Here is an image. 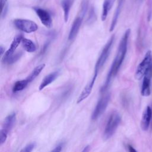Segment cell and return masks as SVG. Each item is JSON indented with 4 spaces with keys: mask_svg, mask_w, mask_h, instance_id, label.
Returning a JSON list of instances; mask_svg holds the SVG:
<instances>
[{
    "mask_svg": "<svg viewBox=\"0 0 152 152\" xmlns=\"http://www.w3.org/2000/svg\"><path fill=\"white\" fill-rule=\"evenodd\" d=\"M130 33L131 30L129 28L127 29L121 39L118 49L116 52V55L112 62L111 67L109 71L105 83L101 88V92H104L108 88L110 83L111 80L117 74L121 65L122 64V62L125 59L127 51L128 42L130 35Z\"/></svg>",
    "mask_w": 152,
    "mask_h": 152,
    "instance_id": "obj_1",
    "label": "cell"
},
{
    "mask_svg": "<svg viewBox=\"0 0 152 152\" xmlns=\"http://www.w3.org/2000/svg\"><path fill=\"white\" fill-rule=\"evenodd\" d=\"M121 121V117L119 113L115 111L109 116L103 132V138L107 140L110 138L116 131Z\"/></svg>",
    "mask_w": 152,
    "mask_h": 152,
    "instance_id": "obj_2",
    "label": "cell"
},
{
    "mask_svg": "<svg viewBox=\"0 0 152 152\" xmlns=\"http://www.w3.org/2000/svg\"><path fill=\"white\" fill-rule=\"evenodd\" d=\"M115 40V35H112L103 48L94 66V72H99V69L104 65L110 53L112 45Z\"/></svg>",
    "mask_w": 152,
    "mask_h": 152,
    "instance_id": "obj_3",
    "label": "cell"
},
{
    "mask_svg": "<svg viewBox=\"0 0 152 152\" xmlns=\"http://www.w3.org/2000/svg\"><path fill=\"white\" fill-rule=\"evenodd\" d=\"M152 63V54L151 51L148 50L145 53L143 59L138 65L135 73V78L139 80H141L144 75L145 73L150 67Z\"/></svg>",
    "mask_w": 152,
    "mask_h": 152,
    "instance_id": "obj_4",
    "label": "cell"
},
{
    "mask_svg": "<svg viewBox=\"0 0 152 152\" xmlns=\"http://www.w3.org/2000/svg\"><path fill=\"white\" fill-rule=\"evenodd\" d=\"M14 24L18 30L27 33L34 32L38 29V26L35 22L27 19H15Z\"/></svg>",
    "mask_w": 152,
    "mask_h": 152,
    "instance_id": "obj_5",
    "label": "cell"
},
{
    "mask_svg": "<svg viewBox=\"0 0 152 152\" xmlns=\"http://www.w3.org/2000/svg\"><path fill=\"white\" fill-rule=\"evenodd\" d=\"M110 99V94H107L99 100L91 115L92 120L97 119L103 113L108 106Z\"/></svg>",
    "mask_w": 152,
    "mask_h": 152,
    "instance_id": "obj_6",
    "label": "cell"
},
{
    "mask_svg": "<svg viewBox=\"0 0 152 152\" xmlns=\"http://www.w3.org/2000/svg\"><path fill=\"white\" fill-rule=\"evenodd\" d=\"M33 10L39 18L41 23L47 28L52 26V19L49 12L45 9L40 7H34Z\"/></svg>",
    "mask_w": 152,
    "mask_h": 152,
    "instance_id": "obj_7",
    "label": "cell"
},
{
    "mask_svg": "<svg viewBox=\"0 0 152 152\" xmlns=\"http://www.w3.org/2000/svg\"><path fill=\"white\" fill-rule=\"evenodd\" d=\"M97 75H98V72H94V74H93V75L91 79L87 83V84L84 87L83 91L80 93L79 97H78L77 100V104L81 103V102H83L84 100L86 99L90 96V94L91 93V91L93 88L95 81L96 80V78L97 77Z\"/></svg>",
    "mask_w": 152,
    "mask_h": 152,
    "instance_id": "obj_8",
    "label": "cell"
},
{
    "mask_svg": "<svg viewBox=\"0 0 152 152\" xmlns=\"http://www.w3.org/2000/svg\"><path fill=\"white\" fill-rule=\"evenodd\" d=\"M152 75V63L143 77L141 93L142 96H148L150 94V82Z\"/></svg>",
    "mask_w": 152,
    "mask_h": 152,
    "instance_id": "obj_9",
    "label": "cell"
},
{
    "mask_svg": "<svg viewBox=\"0 0 152 152\" xmlns=\"http://www.w3.org/2000/svg\"><path fill=\"white\" fill-rule=\"evenodd\" d=\"M151 120H152V109L149 106H147L143 112L142 118H141V128L142 130L147 131L148 129Z\"/></svg>",
    "mask_w": 152,
    "mask_h": 152,
    "instance_id": "obj_10",
    "label": "cell"
},
{
    "mask_svg": "<svg viewBox=\"0 0 152 152\" xmlns=\"http://www.w3.org/2000/svg\"><path fill=\"white\" fill-rule=\"evenodd\" d=\"M83 20V17L80 15L75 18V20H74L69 33V35H68V39L69 40H73L77 36L78 33V31L80 28V27L81 26Z\"/></svg>",
    "mask_w": 152,
    "mask_h": 152,
    "instance_id": "obj_11",
    "label": "cell"
},
{
    "mask_svg": "<svg viewBox=\"0 0 152 152\" xmlns=\"http://www.w3.org/2000/svg\"><path fill=\"white\" fill-rule=\"evenodd\" d=\"M23 38V37L21 34L17 35L14 38V39L10 45V48L4 53V56L3 58V61H5L7 58H8L10 56H11L12 55H13L14 53L17 48L18 47L19 44L20 43H21V40H22Z\"/></svg>",
    "mask_w": 152,
    "mask_h": 152,
    "instance_id": "obj_12",
    "label": "cell"
},
{
    "mask_svg": "<svg viewBox=\"0 0 152 152\" xmlns=\"http://www.w3.org/2000/svg\"><path fill=\"white\" fill-rule=\"evenodd\" d=\"M59 71H53L48 75H46L44 78L42 80L39 87V90L40 91L44 89L46 87L49 86L50 84H51L52 82H53L59 76Z\"/></svg>",
    "mask_w": 152,
    "mask_h": 152,
    "instance_id": "obj_13",
    "label": "cell"
},
{
    "mask_svg": "<svg viewBox=\"0 0 152 152\" xmlns=\"http://www.w3.org/2000/svg\"><path fill=\"white\" fill-rule=\"evenodd\" d=\"M124 3V0H119L118 1V5L116 7V8L115 10V11L114 12V14H113V18L112 20V22H111V24H110V29H109L110 31H112L115 28V26L117 24L119 17L120 15V14H121V12L122 7H123Z\"/></svg>",
    "mask_w": 152,
    "mask_h": 152,
    "instance_id": "obj_14",
    "label": "cell"
},
{
    "mask_svg": "<svg viewBox=\"0 0 152 152\" xmlns=\"http://www.w3.org/2000/svg\"><path fill=\"white\" fill-rule=\"evenodd\" d=\"M16 121V114L15 112L11 113L8 115L5 119L4 124H3V128L5 130L10 131L13 126L14 125Z\"/></svg>",
    "mask_w": 152,
    "mask_h": 152,
    "instance_id": "obj_15",
    "label": "cell"
},
{
    "mask_svg": "<svg viewBox=\"0 0 152 152\" xmlns=\"http://www.w3.org/2000/svg\"><path fill=\"white\" fill-rule=\"evenodd\" d=\"M116 0H104L102 6V12L101 18L103 21L106 20L109 12L112 8Z\"/></svg>",
    "mask_w": 152,
    "mask_h": 152,
    "instance_id": "obj_16",
    "label": "cell"
},
{
    "mask_svg": "<svg viewBox=\"0 0 152 152\" xmlns=\"http://www.w3.org/2000/svg\"><path fill=\"white\" fill-rule=\"evenodd\" d=\"M74 0H62L61 6L64 11V18L65 22H67L69 18V15L71 6Z\"/></svg>",
    "mask_w": 152,
    "mask_h": 152,
    "instance_id": "obj_17",
    "label": "cell"
},
{
    "mask_svg": "<svg viewBox=\"0 0 152 152\" xmlns=\"http://www.w3.org/2000/svg\"><path fill=\"white\" fill-rule=\"evenodd\" d=\"M21 44L24 49L27 52H34L36 50V46L30 39L23 37L21 40Z\"/></svg>",
    "mask_w": 152,
    "mask_h": 152,
    "instance_id": "obj_18",
    "label": "cell"
},
{
    "mask_svg": "<svg viewBox=\"0 0 152 152\" xmlns=\"http://www.w3.org/2000/svg\"><path fill=\"white\" fill-rule=\"evenodd\" d=\"M45 64H41L37 66H36L34 69L31 71V72L30 74V75L26 78L28 83H30L33 81L42 72V71L45 68Z\"/></svg>",
    "mask_w": 152,
    "mask_h": 152,
    "instance_id": "obj_19",
    "label": "cell"
},
{
    "mask_svg": "<svg viewBox=\"0 0 152 152\" xmlns=\"http://www.w3.org/2000/svg\"><path fill=\"white\" fill-rule=\"evenodd\" d=\"M28 83H29L26 78L24 80H19V81H16L14 83L13 87H12L13 93H17L20 91H22L27 87V86L28 85Z\"/></svg>",
    "mask_w": 152,
    "mask_h": 152,
    "instance_id": "obj_20",
    "label": "cell"
},
{
    "mask_svg": "<svg viewBox=\"0 0 152 152\" xmlns=\"http://www.w3.org/2000/svg\"><path fill=\"white\" fill-rule=\"evenodd\" d=\"M21 55H22V52H18L16 53L15 54L12 55L11 56H10L8 58H7L4 62L5 63H7L8 64H12L15 62L17 61H18V59L21 56Z\"/></svg>",
    "mask_w": 152,
    "mask_h": 152,
    "instance_id": "obj_21",
    "label": "cell"
},
{
    "mask_svg": "<svg viewBox=\"0 0 152 152\" xmlns=\"http://www.w3.org/2000/svg\"><path fill=\"white\" fill-rule=\"evenodd\" d=\"M8 134V131L5 130L4 128H1L0 131V144L1 145L3 144L5 142L7 138Z\"/></svg>",
    "mask_w": 152,
    "mask_h": 152,
    "instance_id": "obj_22",
    "label": "cell"
},
{
    "mask_svg": "<svg viewBox=\"0 0 152 152\" xmlns=\"http://www.w3.org/2000/svg\"><path fill=\"white\" fill-rule=\"evenodd\" d=\"M88 7V2L87 0H84L81 4V16L83 17L86 14Z\"/></svg>",
    "mask_w": 152,
    "mask_h": 152,
    "instance_id": "obj_23",
    "label": "cell"
},
{
    "mask_svg": "<svg viewBox=\"0 0 152 152\" xmlns=\"http://www.w3.org/2000/svg\"><path fill=\"white\" fill-rule=\"evenodd\" d=\"M35 146H36V144L34 142L30 143V144H27L26 146H25L22 150H21L20 151H21V152H30L34 149Z\"/></svg>",
    "mask_w": 152,
    "mask_h": 152,
    "instance_id": "obj_24",
    "label": "cell"
},
{
    "mask_svg": "<svg viewBox=\"0 0 152 152\" xmlns=\"http://www.w3.org/2000/svg\"><path fill=\"white\" fill-rule=\"evenodd\" d=\"M95 12H94V10L93 7H91V8L90 9V12H89V15L88 17V20L87 21H89L90 23L93 20H94L95 19Z\"/></svg>",
    "mask_w": 152,
    "mask_h": 152,
    "instance_id": "obj_25",
    "label": "cell"
},
{
    "mask_svg": "<svg viewBox=\"0 0 152 152\" xmlns=\"http://www.w3.org/2000/svg\"><path fill=\"white\" fill-rule=\"evenodd\" d=\"M63 143H60L59 144L57 145V146H56L54 149H53L52 150V151H61L62 150V148L63 147Z\"/></svg>",
    "mask_w": 152,
    "mask_h": 152,
    "instance_id": "obj_26",
    "label": "cell"
},
{
    "mask_svg": "<svg viewBox=\"0 0 152 152\" xmlns=\"http://www.w3.org/2000/svg\"><path fill=\"white\" fill-rule=\"evenodd\" d=\"M7 0H0L1 10H2L4 9V8L5 7V5L7 4Z\"/></svg>",
    "mask_w": 152,
    "mask_h": 152,
    "instance_id": "obj_27",
    "label": "cell"
},
{
    "mask_svg": "<svg viewBox=\"0 0 152 152\" xmlns=\"http://www.w3.org/2000/svg\"><path fill=\"white\" fill-rule=\"evenodd\" d=\"M128 150L129 151H134V152H136L137 150H135L134 148V147H132L131 145H128Z\"/></svg>",
    "mask_w": 152,
    "mask_h": 152,
    "instance_id": "obj_28",
    "label": "cell"
},
{
    "mask_svg": "<svg viewBox=\"0 0 152 152\" xmlns=\"http://www.w3.org/2000/svg\"><path fill=\"white\" fill-rule=\"evenodd\" d=\"M0 52H1V55L2 56L3 55V53L5 52V48L2 46H1L0 47Z\"/></svg>",
    "mask_w": 152,
    "mask_h": 152,
    "instance_id": "obj_29",
    "label": "cell"
},
{
    "mask_svg": "<svg viewBox=\"0 0 152 152\" xmlns=\"http://www.w3.org/2000/svg\"><path fill=\"white\" fill-rule=\"evenodd\" d=\"M89 150H90V146H89V145H87V146L85 147L84 148L83 150V152L88 151Z\"/></svg>",
    "mask_w": 152,
    "mask_h": 152,
    "instance_id": "obj_30",
    "label": "cell"
},
{
    "mask_svg": "<svg viewBox=\"0 0 152 152\" xmlns=\"http://www.w3.org/2000/svg\"><path fill=\"white\" fill-rule=\"evenodd\" d=\"M151 128H152V120H151Z\"/></svg>",
    "mask_w": 152,
    "mask_h": 152,
    "instance_id": "obj_31",
    "label": "cell"
},
{
    "mask_svg": "<svg viewBox=\"0 0 152 152\" xmlns=\"http://www.w3.org/2000/svg\"><path fill=\"white\" fill-rule=\"evenodd\" d=\"M138 1H142V0H138Z\"/></svg>",
    "mask_w": 152,
    "mask_h": 152,
    "instance_id": "obj_32",
    "label": "cell"
}]
</instances>
